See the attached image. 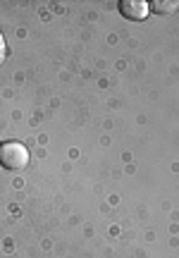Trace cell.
I'll list each match as a JSON object with an SVG mask.
<instances>
[{
    "mask_svg": "<svg viewBox=\"0 0 179 258\" xmlns=\"http://www.w3.org/2000/svg\"><path fill=\"white\" fill-rule=\"evenodd\" d=\"M29 163V151L19 141H5L0 144V165L5 170H22Z\"/></svg>",
    "mask_w": 179,
    "mask_h": 258,
    "instance_id": "1",
    "label": "cell"
},
{
    "mask_svg": "<svg viewBox=\"0 0 179 258\" xmlns=\"http://www.w3.org/2000/svg\"><path fill=\"white\" fill-rule=\"evenodd\" d=\"M120 12H122L127 19L141 22V19L148 17V12H151V5H148L146 0H122V3H120Z\"/></svg>",
    "mask_w": 179,
    "mask_h": 258,
    "instance_id": "2",
    "label": "cell"
},
{
    "mask_svg": "<svg viewBox=\"0 0 179 258\" xmlns=\"http://www.w3.org/2000/svg\"><path fill=\"white\" fill-rule=\"evenodd\" d=\"M177 8H179V0H170V3H165V0H153L151 3V10L158 12V15H170V12H174Z\"/></svg>",
    "mask_w": 179,
    "mask_h": 258,
    "instance_id": "3",
    "label": "cell"
},
{
    "mask_svg": "<svg viewBox=\"0 0 179 258\" xmlns=\"http://www.w3.org/2000/svg\"><path fill=\"white\" fill-rule=\"evenodd\" d=\"M5 55H8V46H5V38H3V34H0V62L5 60Z\"/></svg>",
    "mask_w": 179,
    "mask_h": 258,
    "instance_id": "4",
    "label": "cell"
}]
</instances>
